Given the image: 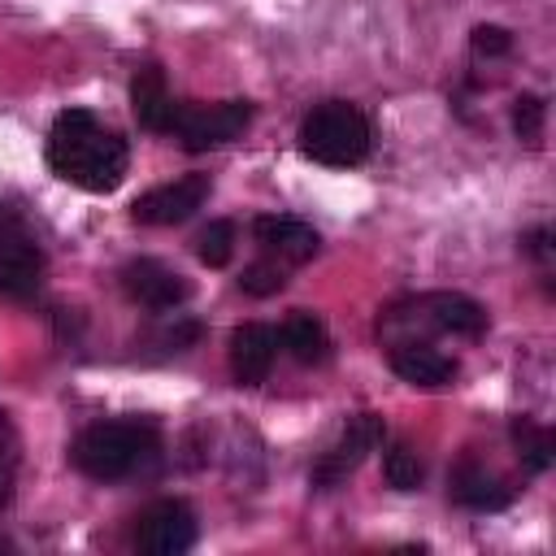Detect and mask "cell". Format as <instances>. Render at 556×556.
Here are the masks:
<instances>
[{
    "label": "cell",
    "mask_w": 556,
    "mask_h": 556,
    "mask_svg": "<svg viewBox=\"0 0 556 556\" xmlns=\"http://www.w3.org/2000/svg\"><path fill=\"white\" fill-rule=\"evenodd\" d=\"M543 122H547V104H543V96L526 91V96L513 100V130H517L521 143L539 148V139H543Z\"/></svg>",
    "instance_id": "21"
},
{
    "label": "cell",
    "mask_w": 556,
    "mask_h": 556,
    "mask_svg": "<svg viewBox=\"0 0 556 556\" xmlns=\"http://www.w3.org/2000/svg\"><path fill=\"white\" fill-rule=\"evenodd\" d=\"M208 191H213L208 174H182V178H174V182H161V187L143 191V195L130 204V217H135L139 226H178V222H187V217L208 200Z\"/></svg>",
    "instance_id": "9"
},
{
    "label": "cell",
    "mask_w": 556,
    "mask_h": 556,
    "mask_svg": "<svg viewBox=\"0 0 556 556\" xmlns=\"http://www.w3.org/2000/svg\"><path fill=\"white\" fill-rule=\"evenodd\" d=\"M256 117L252 100H174L165 135H174L187 152H208L239 139Z\"/></svg>",
    "instance_id": "5"
},
{
    "label": "cell",
    "mask_w": 556,
    "mask_h": 556,
    "mask_svg": "<svg viewBox=\"0 0 556 556\" xmlns=\"http://www.w3.org/2000/svg\"><path fill=\"white\" fill-rule=\"evenodd\" d=\"M378 443H387V421H382L378 413H356V417H348L343 430H339V439H334V443L313 460V469H308L313 491H334V486H343V482L365 465V456H369Z\"/></svg>",
    "instance_id": "6"
},
{
    "label": "cell",
    "mask_w": 556,
    "mask_h": 556,
    "mask_svg": "<svg viewBox=\"0 0 556 556\" xmlns=\"http://www.w3.org/2000/svg\"><path fill=\"white\" fill-rule=\"evenodd\" d=\"M70 460L91 482H126L161 465V430L139 417L91 421L70 443Z\"/></svg>",
    "instance_id": "2"
},
{
    "label": "cell",
    "mask_w": 556,
    "mask_h": 556,
    "mask_svg": "<svg viewBox=\"0 0 556 556\" xmlns=\"http://www.w3.org/2000/svg\"><path fill=\"white\" fill-rule=\"evenodd\" d=\"M278 343L300 361V365H321L326 356H330V334H326V321L317 317V313H304V308H295L287 321H282V330H278Z\"/></svg>",
    "instance_id": "16"
},
{
    "label": "cell",
    "mask_w": 556,
    "mask_h": 556,
    "mask_svg": "<svg viewBox=\"0 0 556 556\" xmlns=\"http://www.w3.org/2000/svg\"><path fill=\"white\" fill-rule=\"evenodd\" d=\"M287 287V265H278V261H269V256H261V261H252V265H243V274H239V291H248V295H278Z\"/></svg>",
    "instance_id": "22"
},
{
    "label": "cell",
    "mask_w": 556,
    "mask_h": 556,
    "mask_svg": "<svg viewBox=\"0 0 556 556\" xmlns=\"http://www.w3.org/2000/svg\"><path fill=\"white\" fill-rule=\"evenodd\" d=\"M387 361L395 369V378L413 382V387H447L456 378V361L439 348H430L426 339H408V343H391Z\"/></svg>",
    "instance_id": "14"
},
{
    "label": "cell",
    "mask_w": 556,
    "mask_h": 556,
    "mask_svg": "<svg viewBox=\"0 0 556 556\" xmlns=\"http://www.w3.org/2000/svg\"><path fill=\"white\" fill-rule=\"evenodd\" d=\"M417 330L456 334V339H482L486 334V308L465 291H426V295L391 304L382 313V321H378V334L387 339V348L417 339Z\"/></svg>",
    "instance_id": "3"
},
{
    "label": "cell",
    "mask_w": 556,
    "mask_h": 556,
    "mask_svg": "<svg viewBox=\"0 0 556 556\" xmlns=\"http://www.w3.org/2000/svg\"><path fill=\"white\" fill-rule=\"evenodd\" d=\"M508 434H513V443H517V456H521L526 473H543V469L552 465V456H556V434H552L543 421H534V417H513V421H508Z\"/></svg>",
    "instance_id": "17"
},
{
    "label": "cell",
    "mask_w": 556,
    "mask_h": 556,
    "mask_svg": "<svg viewBox=\"0 0 556 556\" xmlns=\"http://www.w3.org/2000/svg\"><path fill=\"white\" fill-rule=\"evenodd\" d=\"M469 48H473V56L495 61V56H508V52H513V35H508L504 26H495V22H482V26H473Z\"/></svg>",
    "instance_id": "23"
},
{
    "label": "cell",
    "mask_w": 556,
    "mask_h": 556,
    "mask_svg": "<svg viewBox=\"0 0 556 556\" xmlns=\"http://www.w3.org/2000/svg\"><path fill=\"white\" fill-rule=\"evenodd\" d=\"M130 109H135V122H139L143 130L165 135L174 96H169V83H165V70H161V65H143V70L130 78Z\"/></svg>",
    "instance_id": "15"
},
{
    "label": "cell",
    "mask_w": 556,
    "mask_h": 556,
    "mask_svg": "<svg viewBox=\"0 0 556 556\" xmlns=\"http://www.w3.org/2000/svg\"><path fill=\"white\" fill-rule=\"evenodd\" d=\"M0 552H13V543H9V539H0Z\"/></svg>",
    "instance_id": "25"
},
{
    "label": "cell",
    "mask_w": 556,
    "mask_h": 556,
    "mask_svg": "<svg viewBox=\"0 0 556 556\" xmlns=\"http://www.w3.org/2000/svg\"><path fill=\"white\" fill-rule=\"evenodd\" d=\"M195 256H200L208 269H222V265L235 256V222H226V217L208 222V226L195 235Z\"/></svg>",
    "instance_id": "19"
},
{
    "label": "cell",
    "mask_w": 556,
    "mask_h": 556,
    "mask_svg": "<svg viewBox=\"0 0 556 556\" xmlns=\"http://www.w3.org/2000/svg\"><path fill=\"white\" fill-rule=\"evenodd\" d=\"M195 513L182 500H156L139 513L135 526V547L148 556H182L195 547Z\"/></svg>",
    "instance_id": "8"
},
{
    "label": "cell",
    "mask_w": 556,
    "mask_h": 556,
    "mask_svg": "<svg viewBox=\"0 0 556 556\" xmlns=\"http://www.w3.org/2000/svg\"><path fill=\"white\" fill-rule=\"evenodd\" d=\"M43 161L61 182L104 195V191L122 187V178L130 169V148L96 113L65 109V113H56V122L43 139Z\"/></svg>",
    "instance_id": "1"
},
{
    "label": "cell",
    "mask_w": 556,
    "mask_h": 556,
    "mask_svg": "<svg viewBox=\"0 0 556 556\" xmlns=\"http://www.w3.org/2000/svg\"><path fill=\"white\" fill-rule=\"evenodd\" d=\"M521 252L547 269V261H552V252H556V248H552V230H547V226H534V230H526V235H521Z\"/></svg>",
    "instance_id": "24"
},
{
    "label": "cell",
    "mask_w": 556,
    "mask_h": 556,
    "mask_svg": "<svg viewBox=\"0 0 556 556\" xmlns=\"http://www.w3.org/2000/svg\"><path fill=\"white\" fill-rule=\"evenodd\" d=\"M447 495H452V504H460V508H469V513H500V508L513 504L517 491H513L500 473H491L486 465H478L473 456H465V460H456V469L447 473Z\"/></svg>",
    "instance_id": "13"
},
{
    "label": "cell",
    "mask_w": 556,
    "mask_h": 556,
    "mask_svg": "<svg viewBox=\"0 0 556 556\" xmlns=\"http://www.w3.org/2000/svg\"><path fill=\"white\" fill-rule=\"evenodd\" d=\"M43 287V248L26 230V222L0 204V295L30 300Z\"/></svg>",
    "instance_id": "7"
},
{
    "label": "cell",
    "mask_w": 556,
    "mask_h": 556,
    "mask_svg": "<svg viewBox=\"0 0 556 556\" xmlns=\"http://www.w3.org/2000/svg\"><path fill=\"white\" fill-rule=\"evenodd\" d=\"M117 278H122L126 300H135L139 308H152V313H169V308L187 304V295H191V282L178 269H169L165 261H152V256L126 261Z\"/></svg>",
    "instance_id": "10"
},
{
    "label": "cell",
    "mask_w": 556,
    "mask_h": 556,
    "mask_svg": "<svg viewBox=\"0 0 556 556\" xmlns=\"http://www.w3.org/2000/svg\"><path fill=\"white\" fill-rule=\"evenodd\" d=\"M300 152L326 169H352L369 156L374 148V130H369V117L348 104V100H321L304 113L300 122Z\"/></svg>",
    "instance_id": "4"
},
{
    "label": "cell",
    "mask_w": 556,
    "mask_h": 556,
    "mask_svg": "<svg viewBox=\"0 0 556 556\" xmlns=\"http://www.w3.org/2000/svg\"><path fill=\"white\" fill-rule=\"evenodd\" d=\"M252 239L261 248V256L278 261V265H308L321 252V235L287 213H256L252 217Z\"/></svg>",
    "instance_id": "11"
},
{
    "label": "cell",
    "mask_w": 556,
    "mask_h": 556,
    "mask_svg": "<svg viewBox=\"0 0 556 556\" xmlns=\"http://www.w3.org/2000/svg\"><path fill=\"white\" fill-rule=\"evenodd\" d=\"M17 465H22V439L9 421V413H0V508H9V500H13Z\"/></svg>",
    "instance_id": "20"
},
{
    "label": "cell",
    "mask_w": 556,
    "mask_h": 556,
    "mask_svg": "<svg viewBox=\"0 0 556 556\" xmlns=\"http://www.w3.org/2000/svg\"><path fill=\"white\" fill-rule=\"evenodd\" d=\"M278 356V330L265 321H243L230 330V374L239 387H261Z\"/></svg>",
    "instance_id": "12"
},
{
    "label": "cell",
    "mask_w": 556,
    "mask_h": 556,
    "mask_svg": "<svg viewBox=\"0 0 556 556\" xmlns=\"http://www.w3.org/2000/svg\"><path fill=\"white\" fill-rule=\"evenodd\" d=\"M382 473H387V482L395 491H417L421 478H426V465H421V456L408 443H391L387 456H382Z\"/></svg>",
    "instance_id": "18"
}]
</instances>
